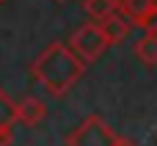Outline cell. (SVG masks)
I'll use <instances>...</instances> for the list:
<instances>
[{
	"mask_svg": "<svg viewBox=\"0 0 157 146\" xmlns=\"http://www.w3.org/2000/svg\"><path fill=\"white\" fill-rule=\"evenodd\" d=\"M83 11H86L94 22H99V19H105L108 14L116 11V0H83Z\"/></svg>",
	"mask_w": 157,
	"mask_h": 146,
	"instance_id": "8",
	"label": "cell"
},
{
	"mask_svg": "<svg viewBox=\"0 0 157 146\" xmlns=\"http://www.w3.org/2000/svg\"><path fill=\"white\" fill-rule=\"evenodd\" d=\"M11 127H8V121H0V146H11Z\"/></svg>",
	"mask_w": 157,
	"mask_h": 146,
	"instance_id": "9",
	"label": "cell"
},
{
	"mask_svg": "<svg viewBox=\"0 0 157 146\" xmlns=\"http://www.w3.org/2000/svg\"><path fill=\"white\" fill-rule=\"evenodd\" d=\"M113 141H116V133L99 116L83 119V124H77L66 135V146H113Z\"/></svg>",
	"mask_w": 157,
	"mask_h": 146,
	"instance_id": "3",
	"label": "cell"
},
{
	"mask_svg": "<svg viewBox=\"0 0 157 146\" xmlns=\"http://www.w3.org/2000/svg\"><path fill=\"white\" fill-rule=\"evenodd\" d=\"M116 11L138 28H152L157 17V0H116Z\"/></svg>",
	"mask_w": 157,
	"mask_h": 146,
	"instance_id": "4",
	"label": "cell"
},
{
	"mask_svg": "<svg viewBox=\"0 0 157 146\" xmlns=\"http://www.w3.org/2000/svg\"><path fill=\"white\" fill-rule=\"evenodd\" d=\"M135 58H138L144 66H149V69L157 63V33H155V25L146 28L144 39L135 41Z\"/></svg>",
	"mask_w": 157,
	"mask_h": 146,
	"instance_id": "7",
	"label": "cell"
},
{
	"mask_svg": "<svg viewBox=\"0 0 157 146\" xmlns=\"http://www.w3.org/2000/svg\"><path fill=\"white\" fill-rule=\"evenodd\" d=\"M108 47H110V44H108V39L102 36V30H99L97 22L80 25V28L72 33V39H69V50H72L83 63H94L97 58L105 55Z\"/></svg>",
	"mask_w": 157,
	"mask_h": 146,
	"instance_id": "2",
	"label": "cell"
},
{
	"mask_svg": "<svg viewBox=\"0 0 157 146\" xmlns=\"http://www.w3.org/2000/svg\"><path fill=\"white\" fill-rule=\"evenodd\" d=\"M44 116H47V105L36 97H25L14 105V119L22 127H36V124L44 121Z\"/></svg>",
	"mask_w": 157,
	"mask_h": 146,
	"instance_id": "5",
	"label": "cell"
},
{
	"mask_svg": "<svg viewBox=\"0 0 157 146\" xmlns=\"http://www.w3.org/2000/svg\"><path fill=\"white\" fill-rule=\"evenodd\" d=\"M3 3H6V0H0V6H3Z\"/></svg>",
	"mask_w": 157,
	"mask_h": 146,
	"instance_id": "11",
	"label": "cell"
},
{
	"mask_svg": "<svg viewBox=\"0 0 157 146\" xmlns=\"http://www.w3.org/2000/svg\"><path fill=\"white\" fill-rule=\"evenodd\" d=\"M113 146H135V141H130V138H119V135H116Z\"/></svg>",
	"mask_w": 157,
	"mask_h": 146,
	"instance_id": "10",
	"label": "cell"
},
{
	"mask_svg": "<svg viewBox=\"0 0 157 146\" xmlns=\"http://www.w3.org/2000/svg\"><path fill=\"white\" fill-rule=\"evenodd\" d=\"M86 63L69 50V44L63 41H52L47 44L30 63V75L39 86H44L52 97H63L69 94V88L83 77Z\"/></svg>",
	"mask_w": 157,
	"mask_h": 146,
	"instance_id": "1",
	"label": "cell"
},
{
	"mask_svg": "<svg viewBox=\"0 0 157 146\" xmlns=\"http://www.w3.org/2000/svg\"><path fill=\"white\" fill-rule=\"evenodd\" d=\"M97 25H99L102 36L108 39V44H121V41L130 36V22H127L119 11L108 14V17H105V19H99Z\"/></svg>",
	"mask_w": 157,
	"mask_h": 146,
	"instance_id": "6",
	"label": "cell"
}]
</instances>
